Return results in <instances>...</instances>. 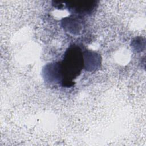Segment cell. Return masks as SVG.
<instances>
[{
    "label": "cell",
    "instance_id": "cell-1",
    "mask_svg": "<svg viewBox=\"0 0 146 146\" xmlns=\"http://www.w3.org/2000/svg\"><path fill=\"white\" fill-rule=\"evenodd\" d=\"M83 56L80 50L77 47L68 48L66 52L61 65L60 73L62 75L63 83H68L80 74L83 65Z\"/></svg>",
    "mask_w": 146,
    "mask_h": 146
},
{
    "label": "cell",
    "instance_id": "cell-2",
    "mask_svg": "<svg viewBox=\"0 0 146 146\" xmlns=\"http://www.w3.org/2000/svg\"><path fill=\"white\" fill-rule=\"evenodd\" d=\"M69 10L79 14H87L92 13L95 9L96 1H78L67 3Z\"/></svg>",
    "mask_w": 146,
    "mask_h": 146
}]
</instances>
